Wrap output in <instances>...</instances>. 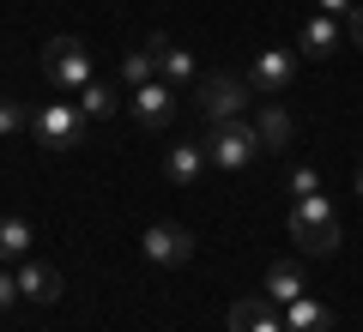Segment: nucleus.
Returning <instances> with one entry per match:
<instances>
[{
    "label": "nucleus",
    "instance_id": "1",
    "mask_svg": "<svg viewBox=\"0 0 363 332\" xmlns=\"http://www.w3.org/2000/svg\"><path fill=\"white\" fill-rule=\"evenodd\" d=\"M291 242L303 248L309 260H327V254H339V212L321 200V193H303L297 205H291Z\"/></svg>",
    "mask_w": 363,
    "mask_h": 332
},
{
    "label": "nucleus",
    "instance_id": "2",
    "mask_svg": "<svg viewBox=\"0 0 363 332\" xmlns=\"http://www.w3.org/2000/svg\"><path fill=\"white\" fill-rule=\"evenodd\" d=\"M30 133H37V145H49V151H73V145H85L91 121H85L79 103L55 97V103H43L37 115H30Z\"/></svg>",
    "mask_w": 363,
    "mask_h": 332
},
{
    "label": "nucleus",
    "instance_id": "3",
    "mask_svg": "<svg viewBox=\"0 0 363 332\" xmlns=\"http://www.w3.org/2000/svg\"><path fill=\"white\" fill-rule=\"evenodd\" d=\"M43 79L55 91H85L91 85V49L79 37H49L43 42Z\"/></svg>",
    "mask_w": 363,
    "mask_h": 332
},
{
    "label": "nucleus",
    "instance_id": "4",
    "mask_svg": "<svg viewBox=\"0 0 363 332\" xmlns=\"http://www.w3.org/2000/svg\"><path fill=\"white\" fill-rule=\"evenodd\" d=\"M255 151H260L255 121H224V127L206 133V157H212V169H224V176L248 169V164H255Z\"/></svg>",
    "mask_w": 363,
    "mask_h": 332
},
{
    "label": "nucleus",
    "instance_id": "5",
    "mask_svg": "<svg viewBox=\"0 0 363 332\" xmlns=\"http://www.w3.org/2000/svg\"><path fill=\"white\" fill-rule=\"evenodd\" d=\"M248 79H236V73H212L206 85H200V115H206V127H224V121H242V109H248Z\"/></svg>",
    "mask_w": 363,
    "mask_h": 332
},
{
    "label": "nucleus",
    "instance_id": "6",
    "mask_svg": "<svg viewBox=\"0 0 363 332\" xmlns=\"http://www.w3.org/2000/svg\"><path fill=\"white\" fill-rule=\"evenodd\" d=\"M291 79H297V55L291 49H260L255 67H248V91L255 97H285Z\"/></svg>",
    "mask_w": 363,
    "mask_h": 332
},
{
    "label": "nucleus",
    "instance_id": "7",
    "mask_svg": "<svg viewBox=\"0 0 363 332\" xmlns=\"http://www.w3.org/2000/svg\"><path fill=\"white\" fill-rule=\"evenodd\" d=\"M128 109H133V121H140L145 133L169 127V121H176V85H164V79H152V85L128 91Z\"/></svg>",
    "mask_w": 363,
    "mask_h": 332
},
{
    "label": "nucleus",
    "instance_id": "8",
    "mask_svg": "<svg viewBox=\"0 0 363 332\" xmlns=\"http://www.w3.org/2000/svg\"><path fill=\"white\" fill-rule=\"evenodd\" d=\"M140 254L152 260V266H188L194 260V236L182 230V224H152L140 242Z\"/></svg>",
    "mask_w": 363,
    "mask_h": 332
},
{
    "label": "nucleus",
    "instance_id": "9",
    "mask_svg": "<svg viewBox=\"0 0 363 332\" xmlns=\"http://www.w3.org/2000/svg\"><path fill=\"white\" fill-rule=\"evenodd\" d=\"M212 169V157H206V139H176L164 151V176L176 181V188H194L200 176Z\"/></svg>",
    "mask_w": 363,
    "mask_h": 332
},
{
    "label": "nucleus",
    "instance_id": "10",
    "mask_svg": "<svg viewBox=\"0 0 363 332\" xmlns=\"http://www.w3.org/2000/svg\"><path fill=\"white\" fill-rule=\"evenodd\" d=\"M255 133H260V151H291V139H297V121H291V109L279 97H267L255 109Z\"/></svg>",
    "mask_w": 363,
    "mask_h": 332
},
{
    "label": "nucleus",
    "instance_id": "11",
    "mask_svg": "<svg viewBox=\"0 0 363 332\" xmlns=\"http://www.w3.org/2000/svg\"><path fill=\"white\" fill-rule=\"evenodd\" d=\"M230 332H285V314H279V302H272L267 290L242 296V302L230 308Z\"/></svg>",
    "mask_w": 363,
    "mask_h": 332
},
{
    "label": "nucleus",
    "instance_id": "12",
    "mask_svg": "<svg viewBox=\"0 0 363 332\" xmlns=\"http://www.w3.org/2000/svg\"><path fill=\"white\" fill-rule=\"evenodd\" d=\"M345 18H327V13H309L303 18V55H309V61H327V55L333 49H345Z\"/></svg>",
    "mask_w": 363,
    "mask_h": 332
},
{
    "label": "nucleus",
    "instance_id": "13",
    "mask_svg": "<svg viewBox=\"0 0 363 332\" xmlns=\"http://www.w3.org/2000/svg\"><path fill=\"white\" fill-rule=\"evenodd\" d=\"M145 42H152V55H157V79H164V85H194V79H200V67H194V55H188V49H176V42H169V37H145Z\"/></svg>",
    "mask_w": 363,
    "mask_h": 332
},
{
    "label": "nucleus",
    "instance_id": "14",
    "mask_svg": "<svg viewBox=\"0 0 363 332\" xmlns=\"http://www.w3.org/2000/svg\"><path fill=\"white\" fill-rule=\"evenodd\" d=\"M18 290H25V302H61V272L49 266V260H25L18 266Z\"/></svg>",
    "mask_w": 363,
    "mask_h": 332
},
{
    "label": "nucleus",
    "instance_id": "15",
    "mask_svg": "<svg viewBox=\"0 0 363 332\" xmlns=\"http://www.w3.org/2000/svg\"><path fill=\"white\" fill-rule=\"evenodd\" d=\"M267 296L279 308H291L297 296H309V284H303V266L297 260H279V266H267Z\"/></svg>",
    "mask_w": 363,
    "mask_h": 332
},
{
    "label": "nucleus",
    "instance_id": "16",
    "mask_svg": "<svg viewBox=\"0 0 363 332\" xmlns=\"http://www.w3.org/2000/svg\"><path fill=\"white\" fill-rule=\"evenodd\" d=\"M285 332H333V308L315 302V296H297L285 308Z\"/></svg>",
    "mask_w": 363,
    "mask_h": 332
},
{
    "label": "nucleus",
    "instance_id": "17",
    "mask_svg": "<svg viewBox=\"0 0 363 332\" xmlns=\"http://www.w3.org/2000/svg\"><path fill=\"white\" fill-rule=\"evenodd\" d=\"M152 79H157V55H152V42H140V49L121 55V85H128V91L152 85Z\"/></svg>",
    "mask_w": 363,
    "mask_h": 332
},
{
    "label": "nucleus",
    "instance_id": "18",
    "mask_svg": "<svg viewBox=\"0 0 363 332\" xmlns=\"http://www.w3.org/2000/svg\"><path fill=\"white\" fill-rule=\"evenodd\" d=\"M30 242H37V236H30L25 217H0V260H25Z\"/></svg>",
    "mask_w": 363,
    "mask_h": 332
},
{
    "label": "nucleus",
    "instance_id": "19",
    "mask_svg": "<svg viewBox=\"0 0 363 332\" xmlns=\"http://www.w3.org/2000/svg\"><path fill=\"white\" fill-rule=\"evenodd\" d=\"M79 109H85V121H109L121 109V97L109 85H85V91H79Z\"/></svg>",
    "mask_w": 363,
    "mask_h": 332
},
{
    "label": "nucleus",
    "instance_id": "20",
    "mask_svg": "<svg viewBox=\"0 0 363 332\" xmlns=\"http://www.w3.org/2000/svg\"><path fill=\"white\" fill-rule=\"evenodd\" d=\"M30 127V109L18 97H0V139H13V133H25Z\"/></svg>",
    "mask_w": 363,
    "mask_h": 332
},
{
    "label": "nucleus",
    "instance_id": "21",
    "mask_svg": "<svg viewBox=\"0 0 363 332\" xmlns=\"http://www.w3.org/2000/svg\"><path fill=\"white\" fill-rule=\"evenodd\" d=\"M291 193H297V200H303V193H321V169L297 164V169H291Z\"/></svg>",
    "mask_w": 363,
    "mask_h": 332
},
{
    "label": "nucleus",
    "instance_id": "22",
    "mask_svg": "<svg viewBox=\"0 0 363 332\" xmlns=\"http://www.w3.org/2000/svg\"><path fill=\"white\" fill-rule=\"evenodd\" d=\"M315 6H321L327 18H345V25H351V13H357V6H351V0H315Z\"/></svg>",
    "mask_w": 363,
    "mask_h": 332
},
{
    "label": "nucleus",
    "instance_id": "23",
    "mask_svg": "<svg viewBox=\"0 0 363 332\" xmlns=\"http://www.w3.org/2000/svg\"><path fill=\"white\" fill-rule=\"evenodd\" d=\"M13 296H25V290H18V278H13V272L0 266V308H13Z\"/></svg>",
    "mask_w": 363,
    "mask_h": 332
},
{
    "label": "nucleus",
    "instance_id": "24",
    "mask_svg": "<svg viewBox=\"0 0 363 332\" xmlns=\"http://www.w3.org/2000/svg\"><path fill=\"white\" fill-rule=\"evenodd\" d=\"M345 30H351V42H357V49H363V6H357V13H351V25H345Z\"/></svg>",
    "mask_w": 363,
    "mask_h": 332
}]
</instances>
